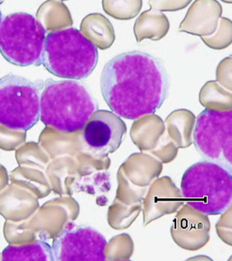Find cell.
<instances>
[{
  "instance_id": "cell-1",
  "label": "cell",
  "mask_w": 232,
  "mask_h": 261,
  "mask_svg": "<svg viewBox=\"0 0 232 261\" xmlns=\"http://www.w3.org/2000/svg\"><path fill=\"white\" fill-rule=\"evenodd\" d=\"M100 85L104 99L114 113L136 120L162 107L168 96L170 81L160 59L131 51L106 64Z\"/></svg>"
},
{
  "instance_id": "cell-2",
  "label": "cell",
  "mask_w": 232,
  "mask_h": 261,
  "mask_svg": "<svg viewBox=\"0 0 232 261\" xmlns=\"http://www.w3.org/2000/svg\"><path fill=\"white\" fill-rule=\"evenodd\" d=\"M98 108L88 87L77 81L48 79L40 95V120L45 125L66 134L83 130Z\"/></svg>"
},
{
  "instance_id": "cell-3",
  "label": "cell",
  "mask_w": 232,
  "mask_h": 261,
  "mask_svg": "<svg viewBox=\"0 0 232 261\" xmlns=\"http://www.w3.org/2000/svg\"><path fill=\"white\" fill-rule=\"evenodd\" d=\"M98 61L97 47L74 28L51 31L46 36L42 64L62 79L83 80L89 76Z\"/></svg>"
},
{
  "instance_id": "cell-4",
  "label": "cell",
  "mask_w": 232,
  "mask_h": 261,
  "mask_svg": "<svg viewBox=\"0 0 232 261\" xmlns=\"http://www.w3.org/2000/svg\"><path fill=\"white\" fill-rule=\"evenodd\" d=\"M231 173L209 161L195 163L185 171L181 179L183 199L192 209L203 215L224 213L231 203Z\"/></svg>"
},
{
  "instance_id": "cell-5",
  "label": "cell",
  "mask_w": 232,
  "mask_h": 261,
  "mask_svg": "<svg viewBox=\"0 0 232 261\" xmlns=\"http://www.w3.org/2000/svg\"><path fill=\"white\" fill-rule=\"evenodd\" d=\"M46 33L41 22L31 14H9L0 24V53L17 66H40Z\"/></svg>"
},
{
  "instance_id": "cell-6",
  "label": "cell",
  "mask_w": 232,
  "mask_h": 261,
  "mask_svg": "<svg viewBox=\"0 0 232 261\" xmlns=\"http://www.w3.org/2000/svg\"><path fill=\"white\" fill-rule=\"evenodd\" d=\"M42 81L9 73L0 79V124L13 130L30 129L40 119Z\"/></svg>"
},
{
  "instance_id": "cell-7",
  "label": "cell",
  "mask_w": 232,
  "mask_h": 261,
  "mask_svg": "<svg viewBox=\"0 0 232 261\" xmlns=\"http://www.w3.org/2000/svg\"><path fill=\"white\" fill-rule=\"evenodd\" d=\"M193 144L203 160L232 173V110L205 109L197 116Z\"/></svg>"
},
{
  "instance_id": "cell-8",
  "label": "cell",
  "mask_w": 232,
  "mask_h": 261,
  "mask_svg": "<svg viewBox=\"0 0 232 261\" xmlns=\"http://www.w3.org/2000/svg\"><path fill=\"white\" fill-rule=\"evenodd\" d=\"M108 242L89 226L68 223L54 239L52 250L56 261H105Z\"/></svg>"
},
{
  "instance_id": "cell-9",
  "label": "cell",
  "mask_w": 232,
  "mask_h": 261,
  "mask_svg": "<svg viewBox=\"0 0 232 261\" xmlns=\"http://www.w3.org/2000/svg\"><path fill=\"white\" fill-rule=\"evenodd\" d=\"M127 126L121 117L113 112L97 110L83 128V138L90 148L108 155L121 146Z\"/></svg>"
},
{
  "instance_id": "cell-10",
  "label": "cell",
  "mask_w": 232,
  "mask_h": 261,
  "mask_svg": "<svg viewBox=\"0 0 232 261\" xmlns=\"http://www.w3.org/2000/svg\"><path fill=\"white\" fill-rule=\"evenodd\" d=\"M223 8L217 0H195L179 27V32L205 37L217 28Z\"/></svg>"
},
{
  "instance_id": "cell-11",
  "label": "cell",
  "mask_w": 232,
  "mask_h": 261,
  "mask_svg": "<svg viewBox=\"0 0 232 261\" xmlns=\"http://www.w3.org/2000/svg\"><path fill=\"white\" fill-rule=\"evenodd\" d=\"M170 30L167 16L158 10H146L138 16L134 27V35L138 42L144 39L153 41L164 38Z\"/></svg>"
},
{
  "instance_id": "cell-12",
  "label": "cell",
  "mask_w": 232,
  "mask_h": 261,
  "mask_svg": "<svg viewBox=\"0 0 232 261\" xmlns=\"http://www.w3.org/2000/svg\"><path fill=\"white\" fill-rule=\"evenodd\" d=\"M81 32L85 38L101 50L111 48L115 40L113 24L100 13L87 16L81 24Z\"/></svg>"
},
{
  "instance_id": "cell-13",
  "label": "cell",
  "mask_w": 232,
  "mask_h": 261,
  "mask_svg": "<svg viewBox=\"0 0 232 261\" xmlns=\"http://www.w3.org/2000/svg\"><path fill=\"white\" fill-rule=\"evenodd\" d=\"M3 260L54 261L51 247L42 240L21 246H10L4 250Z\"/></svg>"
},
{
  "instance_id": "cell-14",
  "label": "cell",
  "mask_w": 232,
  "mask_h": 261,
  "mask_svg": "<svg viewBox=\"0 0 232 261\" xmlns=\"http://www.w3.org/2000/svg\"><path fill=\"white\" fill-rule=\"evenodd\" d=\"M199 101L207 109L226 111L231 110V91L217 81H209L199 92Z\"/></svg>"
},
{
  "instance_id": "cell-15",
  "label": "cell",
  "mask_w": 232,
  "mask_h": 261,
  "mask_svg": "<svg viewBox=\"0 0 232 261\" xmlns=\"http://www.w3.org/2000/svg\"><path fill=\"white\" fill-rule=\"evenodd\" d=\"M104 11L117 20L135 18L142 7V0H102Z\"/></svg>"
},
{
  "instance_id": "cell-16",
  "label": "cell",
  "mask_w": 232,
  "mask_h": 261,
  "mask_svg": "<svg viewBox=\"0 0 232 261\" xmlns=\"http://www.w3.org/2000/svg\"><path fill=\"white\" fill-rule=\"evenodd\" d=\"M201 40L209 48L214 50H223L231 44L232 22L229 18H219L217 28L213 34L201 37Z\"/></svg>"
},
{
  "instance_id": "cell-17",
  "label": "cell",
  "mask_w": 232,
  "mask_h": 261,
  "mask_svg": "<svg viewBox=\"0 0 232 261\" xmlns=\"http://www.w3.org/2000/svg\"><path fill=\"white\" fill-rule=\"evenodd\" d=\"M216 77H217V82L220 85L231 91L232 59L231 56L226 57L218 65L217 71H216Z\"/></svg>"
},
{
  "instance_id": "cell-18",
  "label": "cell",
  "mask_w": 232,
  "mask_h": 261,
  "mask_svg": "<svg viewBox=\"0 0 232 261\" xmlns=\"http://www.w3.org/2000/svg\"><path fill=\"white\" fill-rule=\"evenodd\" d=\"M193 0H149L151 9L162 12H176L185 9Z\"/></svg>"
},
{
  "instance_id": "cell-19",
  "label": "cell",
  "mask_w": 232,
  "mask_h": 261,
  "mask_svg": "<svg viewBox=\"0 0 232 261\" xmlns=\"http://www.w3.org/2000/svg\"><path fill=\"white\" fill-rule=\"evenodd\" d=\"M222 2H223L224 3H227V4H231L232 3V0H221Z\"/></svg>"
},
{
  "instance_id": "cell-20",
  "label": "cell",
  "mask_w": 232,
  "mask_h": 261,
  "mask_svg": "<svg viewBox=\"0 0 232 261\" xmlns=\"http://www.w3.org/2000/svg\"><path fill=\"white\" fill-rule=\"evenodd\" d=\"M3 14H2L1 10H0V24H1L2 22H3Z\"/></svg>"
},
{
  "instance_id": "cell-21",
  "label": "cell",
  "mask_w": 232,
  "mask_h": 261,
  "mask_svg": "<svg viewBox=\"0 0 232 261\" xmlns=\"http://www.w3.org/2000/svg\"><path fill=\"white\" fill-rule=\"evenodd\" d=\"M5 0H0V4H2L4 2H5Z\"/></svg>"
}]
</instances>
